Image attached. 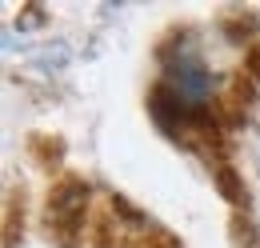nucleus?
Instances as JSON below:
<instances>
[{
    "mask_svg": "<svg viewBox=\"0 0 260 248\" xmlns=\"http://www.w3.org/2000/svg\"><path fill=\"white\" fill-rule=\"evenodd\" d=\"M84 204H88V188L68 180V184L56 188V196H52V204H48V220H52L56 228H76Z\"/></svg>",
    "mask_w": 260,
    "mask_h": 248,
    "instance_id": "f03ea898",
    "label": "nucleus"
},
{
    "mask_svg": "<svg viewBox=\"0 0 260 248\" xmlns=\"http://www.w3.org/2000/svg\"><path fill=\"white\" fill-rule=\"evenodd\" d=\"M248 68H252V76L260 80V44L252 48V52H248Z\"/></svg>",
    "mask_w": 260,
    "mask_h": 248,
    "instance_id": "20e7f679",
    "label": "nucleus"
},
{
    "mask_svg": "<svg viewBox=\"0 0 260 248\" xmlns=\"http://www.w3.org/2000/svg\"><path fill=\"white\" fill-rule=\"evenodd\" d=\"M164 84L176 88L180 96H188V100H196V104H204V96L212 88V72L204 68V60L196 56L192 48H180V56L168 64V72H164Z\"/></svg>",
    "mask_w": 260,
    "mask_h": 248,
    "instance_id": "f257e3e1",
    "label": "nucleus"
},
{
    "mask_svg": "<svg viewBox=\"0 0 260 248\" xmlns=\"http://www.w3.org/2000/svg\"><path fill=\"white\" fill-rule=\"evenodd\" d=\"M240 244H244V248H260V232L252 228V224H244V228H240Z\"/></svg>",
    "mask_w": 260,
    "mask_h": 248,
    "instance_id": "7ed1b4c3",
    "label": "nucleus"
}]
</instances>
